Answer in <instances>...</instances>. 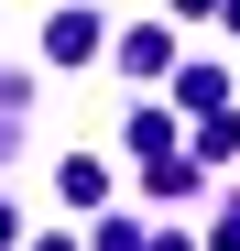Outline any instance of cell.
Listing matches in <instances>:
<instances>
[{
  "mask_svg": "<svg viewBox=\"0 0 240 251\" xmlns=\"http://www.w3.org/2000/svg\"><path fill=\"white\" fill-rule=\"evenodd\" d=\"M44 55H55V66H88V55H98V11H88V0H66V11L44 22Z\"/></svg>",
  "mask_w": 240,
  "mask_h": 251,
  "instance_id": "1",
  "label": "cell"
},
{
  "mask_svg": "<svg viewBox=\"0 0 240 251\" xmlns=\"http://www.w3.org/2000/svg\"><path fill=\"white\" fill-rule=\"evenodd\" d=\"M164 99H175V109H196V120H208V109H229V76H218V66H186V76H175Z\"/></svg>",
  "mask_w": 240,
  "mask_h": 251,
  "instance_id": "2",
  "label": "cell"
},
{
  "mask_svg": "<svg viewBox=\"0 0 240 251\" xmlns=\"http://www.w3.org/2000/svg\"><path fill=\"white\" fill-rule=\"evenodd\" d=\"M55 197H66V207H98V197H109V164H98V153H66Z\"/></svg>",
  "mask_w": 240,
  "mask_h": 251,
  "instance_id": "3",
  "label": "cell"
},
{
  "mask_svg": "<svg viewBox=\"0 0 240 251\" xmlns=\"http://www.w3.org/2000/svg\"><path fill=\"white\" fill-rule=\"evenodd\" d=\"M164 55H175V33H164V22H142V33H131V44H120V66H142V76H153V66H164Z\"/></svg>",
  "mask_w": 240,
  "mask_h": 251,
  "instance_id": "4",
  "label": "cell"
},
{
  "mask_svg": "<svg viewBox=\"0 0 240 251\" xmlns=\"http://www.w3.org/2000/svg\"><path fill=\"white\" fill-rule=\"evenodd\" d=\"M196 153H240V109H208V120H196Z\"/></svg>",
  "mask_w": 240,
  "mask_h": 251,
  "instance_id": "5",
  "label": "cell"
},
{
  "mask_svg": "<svg viewBox=\"0 0 240 251\" xmlns=\"http://www.w3.org/2000/svg\"><path fill=\"white\" fill-rule=\"evenodd\" d=\"M164 11H175V22H208V11H218V0H164Z\"/></svg>",
  "mask_w": 240,
  "mask_h": 251,
  "instance_id": "6",
  "label": "cell"
},
{
  "mask_svg": "<svg viewBox=\"0 0 240 251\" xmlns=\"http://www.w3.org/2000/svg\"><path fill=\"white\" fill-rule=\"evenodd\" d=\"M218 251H240V207H229V229H218Z\"/></svg>",
  "mask_w": 240,
  "mask_h": 251,
  "instance_id": "7",
  "label": "cell"
},
{
  "mask_svg": "<svg viewBox=\"0 0 240 251\" xmlns=\"http://www.w3.org/2000/svg\"><path fill=\"white\" fill-rule=\"evenodd\" d=\"M0 251H11V197H0Z\"/></svg>",
  "mask_w": 240,
  "mask_h": 251,
  "instance_id": "8",
  "label": "cell"
},
{
  "mask_svg": "<svg viewBox=\"0 0 240 251\" xmlns=\"http://www.w3.org/2000/svg\"><path fill=\"white\" fill-rule=\"evenodd\" d=\"M218 22H229V33H240V0H218Z\"/></svg>",
  "mask_w": 240,
  "mask_h": 251,
  "instance_id": "9",
  "label": "cell"
},
{
  "mask_svg": "<svg viewBox=\"0 0 240 251\" xmlns=\"http://www.w3.org/2000/svg\"><path fill=\"white\" fill-rule=\"evenodd\" d=\"M33 251H66V240H33Z\"/></svg>",
  "mask_w": 240,
  "mask_h": 251,
  "instance_id": "10",
  "label": "cell"
},
{
  "mask_svg": "<svg viewBox=\"0 0 240 251\" xmlns=\"http://www.w3.org/2000/svg\"><path fill=\"white\" fill-rule=\"evenodd\" d=\"M153 251H186V240H153Z\"/></svg>",
  "mask_w": 240,
  "mask_h": 251,
  "instance_id": "11",
  "label": "cell"
}]
</instances>
